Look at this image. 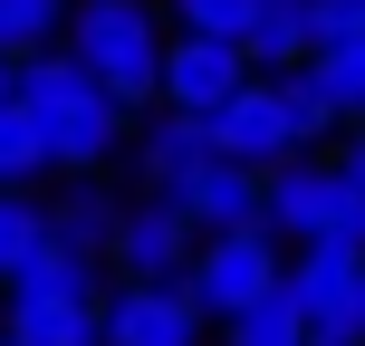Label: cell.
Segmentation results:
<instances>
[{
    "label": "cell",
    "mask_w": 365,
    "mask_h": 346,
    "mask_svg": "<svg viewBox=\"0 0 365 346\" xmlns=\"http://www.w3.org/2000/svg\"><path fill=\"white\" fill-rule=\"evenodd\" d=\"M10 346H96V308H10Z\"/></svg>",
    "instance_id": "20"
},
{
    "label": "cell",
    "mask_w": 365,
    "mask_h": 346,
    "mask_svg": "<svg viewBox=\"0 0 365 346\" xmlns=\"http://www.w3.org/2000/svg\"><path fill=\"white\" fill-rule=\"evenodd\" d=\"M173 10V39H231V49H250L259 29V0H164Z\"/></svg>",
    "instance_id": "17"
},
{
    "label": "cell",
    "mask_w": 365,
    "mask_h": 346,
    "mask_svg": "<svg viewBox=\"0 0 365 346\" xmlns=\"http://www.w3.org/2000/svg\"><path fill=\"white\" fill-rule=\"evenodd\" d=\"M240 87H250V49H231V39H173L164 49V106L173 116H202L212 126Z\"/></svg>",
    "instance_id": "8"
},
{
    "label": "cell",
    "mask_w": 365,
    "mask_h": 346,
    "mask_svg": "<svg viewBox=\"0 0 365 346\" xmlns=\"http://www.w3.org/2000/svg\"><path fill=\"white\" fill-rule=\"evenodd\" d=\"M202 164H212V126H202V116L154 106V116H145V135H135V173H145V202H182V183H192Z\"/></svg>",
    "instance_id": "10"
},
{
    "label": "cell",
    "mask_w": 365,
    "mask_h": 346,
    "mask_svg": "<svg viewBox=\"0 0 365 346\" xmlns=\"http://www.w3.org/2000/svg\"><path fill=\"white\" fill-rule=\"evenodd\" d=\"M259 183H269V173H240V164H221V154H212V164H202L192 183H182V202H173V212L192 221L202 240H231V231H259Z\"/></svg>",
    "instance_id": "11"
},
{
    "label": "cell",
    "mask_w": 365,
    "mask_h": 346,
    "mask_svg": "<svg viewBox=\"0 0 365 346\" xmlns=\"http://www.w3.org/2000/svg\"><path fill=\"white\" fill-rule=\"evenodd\" d=\"M192 250H202V231L173 212V202H145L135 193L125 202V221H115V279L125 289H173V279H192Z\"/></svg>",
    "instance_id": "4"
},
{
    "label": "cell",
    "mask_w": 365,
    "mask_h": 346,
    "mask_svg": "<svg viewBox=\"0 0 365 346\" xmlns=\"http://www.w3.org/2000/svg\"><path fill=\"white\" fill-rule=\"evenodd\" d=\"M279 106H289L298 145H327V135H336V106H327V87H317L308 68H298V77H279Z\"/></svg>",
    "instance_id": "21"
},
{
    "label": "cell",
    "mask_w": 365,
    "mask_h": 346,
    "mask_svg": "<svg viewBox=\"0 0 365 346\" xmlns=\"http://www.w3.org/2000/svg\"><path fill=\"white\" fill-rule=\"evenodd\" d=\"M231 346H308V327H298V308H289V289L259 298L250 317H231Z\"/></svg>",
    "instance_id": "22"
},
{
    "label": "cell",
    "mask_w": 365,
    "mask_h": 346,
    "mask_svg": "<svg viewBox=\"0 0 365 346\" xmlns=\"http://www.w3.org/2000/svg\"><path fill=\"white\" fill-rule=\"evenodd\" d=\"M48 250V202H29V193H0V289H10L29 260Z\"/></svg>",
    "instance_id": "15"
},
{
    "label": "cell",
    "mask_w": 365,
    "mask_h": 346,
    "mask_svg": "<svg viewBox=\"0 0 365 346\" xmlns=\"http://www.w3.org/2000/svg\"><path fill=\"white\" fill-rule=\"evenodd\" d=\"M10 96H19V68H10V58H0V106H10Z\"/></svg>",
    "instance_id": "24"
},
{
    "label": "cell",
    "mask_w": 365,
    "mask_h": 346,
    "mask_svg": "<svg viewBox=\"0 0 365 346\" xmlns=\"http://www.w3.org/2000/svg\"><path fill=\"white\" fill-rule=\"evenodd\" d=\"M298 68H317V10H308V0H259L250 77H298Z\"/></svg>",
    "instance_id": "14"
},
{
    "label": "cell",
    "mask_w": 365,
    "mask_h": 346,
    "mask_svg": "<svg viewBox=\"0 0 365 346\" xmlns=\"http://www.w3.org/2000/svg\"><path fill=\"white\" fill-rule=\"evenodd\" d=\"M336 164H346V173H356V183H365V126H356V135H346V154H336Z\"/></svg>",
    "instance_id": "23"
},
{
    "label": "cell",
    "mask_w": 365,
    "mask_h": 346,
    "mask_svg": "<svg viewBox=\"0 0 365 346\" xmlns=\"http://www.w3.org/2000/svg\"><path fill=\"white\" fill-rule=\"evenodd\" d=\"M212 154H221V164H240V173H279V164L308 154V145H298V126H289V106H279V77H250V87L212 116Z\"/></svg>",
    "instance_id": "5"
},
{
    "label": "cell",
    "mask_w": 365,
    "mask_h": 346,
    "mask_svg": "<svg viewBox=\"0 0 365 346\" xmlns=\"http://www.w3.org/2000/svg\"><path fill=\"white\" fill-rule=\"evenodd\" d=\"M279 289H289L308 337H365V260L356 250H298Z\"/></svg>",
    "instance_id": "6"
},
{
    "label": "cell",
    "mask_w": 365,
    "mask_h": 346,
    "mask_svg": "<svg viewBox=\"0 0 365 346\" xmlns=\"http://www.w3.org/2000/svg\"><path fill=\"white\" fill-rule=\"evenodd\" d=\"M308 346H365V337H308Z\"/></svg>",
    "instance_id": "25"
},
{
    "label": "cell",
    "mask_w": 365,
    "mask_h": 346,
    "mask_svg": "<svg viewBox=\"0 0 365 346\" xmlns=\"http://www.w3.org/2000/svg\"><path fill=\"white\" fill-rule=\"evenodd\" d=\"M0 346H10V337H0Z\"/></svg>",
    "instance_id": "26"
},
{
    "label": "cell",
    "mask_w": 365,
    "mask_h": 346,
    "mask_svg": "<svg viewBox=\"0 0 365 346\" xmlns=\"http://www.w3.org/2000/svg\"><path fill=\"white\" fill-rule=\"evenodd\" d=\"M19 116H29L38 145H48V173H68V183L106 173L115 154H125V106H115L68 49L19 58Z\"/></svg>",
    "instance_id": "1"
},
{
    "label": "cell",
    "mask_w": 365,
    "mask_h": 346,
    "mask_svg": "<svg viewBox=\"0 0 365 346\" xmlns=\"http://www.w3.org/2000/svg\"><path fill=\"white\" fill-rule=\"evenodd\" d=\"M317 87H327L336 126H365V39H336V49H317Z\"/></svg>",
    "instance_id": "18"
},
{
    "label": "cell",
    "mask_w": 365,
    "mask_h": 346,
    "mask_svg": "<svg viewBox=\"0 0 365 346\" xmlns=\"http://www.w3.org/2000/svg\"><path fill=\"white\" fill-rule=\"evenodd\" d=\"M202 327L212 317L192 308V289H125L115 279L106 289V308H96V346H202Z\"/></svg>",
    "instance_id": "7"
},
{
    "label": "cell",
    "mask_w": 365,
    "mask_h": 346,
    "mask_svg": "<svg viewBox=\"0 0 365 346\" xmlns=\"http://www.w3.org/2000/svg\"><path fill=\"white\" fill-rule=\"evenodd\" d=\"M96 270H106V260L58 250V240H48V250L10 279V298H0V308H106V279H96Z\"/></svg>",
    "instance_id": "12"
},
{
    "label": "cell",
    "mask_w": 365,
    "mask_h": 346,
    "mask_svg": "<svg viewBox=\"0 0 365 346\" xmlns=\"http://www.w3.org/2000/svg\"><path fill=\"white\" fill-rule=\"evenodd\" d=\"M115 221H125V202L106 193V173L68 183V193L48 202V240H58V250H87V260H106V250H115Z\"/></svg>",
    "instance_id": "13"
},
{
    "label": "cell",
    "mask_w": 365,
    "mask_h": 346,
    "mask_svg": "<svg viewBox=\"0 0 365 346\" xmlns=\"http://www.w3.org/2000/svg\"><path fill=\"white\" fill-rule=\"evenodd\" d=\"M336 164H317V154H298V164H279L269 183H259V231L269 240H298V250H317L336 221Z\"/></svg>",
    "instance_id": "9"
},
{
    "label": "cell",
    "mask_w": 365,
    "mask_h": 346,
    "mask_svg": "<svg viewBox=\"0 0 365 346\" xmlns=\"http://www.w3.org/2000/svg\"><path fill=\"white\" fill-rule=\"evenodd\" d=\"M48 173V145H38V126L19 116V96L0 106V193H29V183Z\"/></svg>",
    "instance_id": "19"
},
{
    "label": "cell",
    "mask_w": 365,
    "mask_h": 346,
    "mask_svg": "<svg viewBox=\"0 0 365 346\" xmlns=\"http://www.w3.org/2000/svg\"><path fill=\"white\" fill-rule=\"evenodd\" d=\"M68 10H77V0H0V58H10V68L38 58L58 29H68Z\"/></svg>",
    "instance_id": "16"
},
{
    "label": "cell",
    "mask_w": 365,
    "mask_h": 346,
    "mask_svg": "<svg viewBox=\"0 0 365 346\" xmlns=\"http://www.w3.org/2000/svg\"><path fill=\"white\" fill-rule=\"evenodd\" d=\"M164 10L154 0H77L68 10V58L115 96V106H164Z\"/></svg>",
    "instance_id": "2"
},
{
    "label": "cell",
    "mask_w": 365,
    "mask_h": 346,
    "mask_svg": "<svg viewBox=\"0 0 365 346\" xmlns=\"http://www.w3.org/2000/svg\"><path fill=\"white\" fill-rule=\"evenodd\" d=\"M279 279H289L279 240L269 231H231V240H202V250H192V279H182V289H192L202 317L231 327V317H250L259 298H279Z\"/></svg>",
    "instance_id": "3"
}]
</instances>
